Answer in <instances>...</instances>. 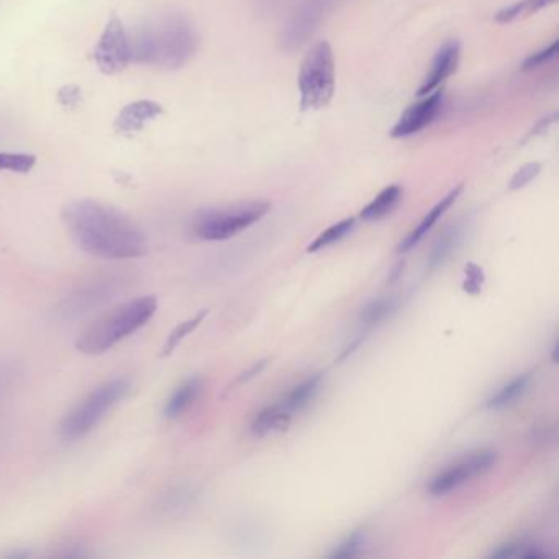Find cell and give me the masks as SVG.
Segmentation results:
<instances>
[{"label":"cell","instance_id":"obj_30","mask_svg":"<svg viewBox=\"0 0 559 559\" xmlns=\"http://www.w3.org/2000/svg\"><path fill=\"white\" fill-rule=\"evenodd\" d=\"M525 15H528V9H526V0H519V2H515V4L509 5V8L497 12L496 22L506 25L510 24V22H515L516 19L525 17Z\"/></svg>","mask_w":559,"mask_h":559},{"label":"cell","instance_id":"obj_12","mask_svg":"<svg viewBox=\"0 0 559 559\" xmlns=\"http://www.w3.org/2000/svg\"><path fill=\"white\" fill-rule=\"evenodd\" d=\"M163 114V106L156 100L142 99L135 103L127 104L119 116H117L116 130L122 135H132V133L142 132L148 123L158 119Z\"/></svg>","mask_w":559,"mask_h":559},{"label":"cell","instance_id":"obj_28","mask_svg":"<svg viewBox=\"0 0 559 559\" xmlns=\"http://www.w3.org/2000/svg\"><path fill=\"white\" fill-rule=\"evenodd\" d=\"M556 57H558V41H551L548 47L530 55V57L523 61L522 70L533 71L536 70V68L545 67V64L551 63Z\"/></svg>","mask_w":559,"mask_h":559},{"label":"cell","instance_id":"obj_31","mask_svg":"<svg viewBox=\"0 0 559 559\" xmlns=\"http://www.w3.org/2000/svg\"><path fill=\"white\" fill-rule=\"evenodd\" d=\"M58 100H60L61 106L76 107L81 100V91L76 86H64L58 93Z\"/></svg>","mask_w":559,"mask_h":559},{"label":"cell","instance_id":"obj_32","mask_svg":"<svg viewBox=\"0 0 559 559\" xmlns=\"http://www.w3.org/2000/svg\"><path fill=\"white\" fill-rule=\"evenodd\" d=\"M266 368V359H263V361L257 362V365L251 366L250 369H248L247 372H243V374L238 378V382H247L250 381V379L257 378L258 374H260L263 369Z\"/></svg>","mask_w":559,"mask_h":559},{"label":"cell","instance_id":"obj_19","mask_svg":"<svg viewBox=\"0 0 559 559\" xmlns=\"http://www.w3.org/2000/svg\"><path fill=\"white\" fill-rule=\"evenodd\" d=\"M402 198V188L397 185L388 186L381 194L376 195L361 211V218L366 222L379 221L389 212L394 211Z\"/></svg>","mask_w":559,"mask_h":559},{"label":"cell","instance_id":"obj_34","mask_svg":"<svg viewBox=\"0 0 559 559\" xmlns=\"http://www.w3.org/2000/svg\"><path fill=\"white\" fill-rule=\"evenodd\" d=\"M556 0H526V9H528V15L535 14V12L542 11V9L548 8V5L555 4Z\"/></svg>","mask_w":559,"mask_h":559},{"label":"cell","instance_id":"obj_17","mask_svg":"<svg viewBox=\"0 0 559 559\" xmlns=\"http://www.w3.org/2000/svg\"><path fill=\"white\" fill-rule=\"evenodd\" d=\"M464 230H466L464 224H456L448 228V230L438 238L433 250H431L430 258H428V270H438V267L447 263L448 258L460 247L461 240H463L464 237Z\"/></svg>","mask_w":559,"mask_h":559},{"label":"cell","instance_id":"obj_2","mask_svg":"<svg viewBox=\"0 0 559 559\" xmlns=\"http://www.w3.org/2000/svg\"><path fill=\"white\" fill-rule=\"evenodd\" d=\"M130 38L133 61L163 71L181 70L199 48L198 32L182 15H166Z\"/></svg>","mask_w":559,"mask_h":559},{"label":"cell","instance_id":"obj_13","mask_svg":"<svg viewBox=\"0 0 559 559\" xmlns=\"http://www.w3.org/2000/svg\"><path fill=\"white\" fill-rule=\"evenodd\" d=\"M461 192H463V185H457L456 188L451 189L427 215H425L424 221L420 222L417 228L411 231L407 237L404 238V241H401V245L397 247V253H408L412 248L417 247L421 240H424L425 235L433 228V225L447 214L448 209L456 202V199L460 198Z\"/></svg>","mask_w":559,"mask_h":559},{"label":"cell","instance_id":"obj_18","mask_svg":"<svg viewBox=\"0 0 559 559\" xmlns=\"http://www.w3.org/2000/svg\"><path fill=\"white\" fill-rule=\"evenodd\" d=\"M293 420V415L287 414L280 404L270 405L263 408L251 421V433L257 437L274 433V431L286 430L287 425Z\"/></svg>","mask_w":559,"mask_h":559},{"label":"cell","instance_id":"obj_29","mask_svg":"<svg viewBox=\"0 0 559 559\" xmlns=\"http://www.w3.org/2000/svg\"><path fill=\"white\" fill-rule=\"evenodd\" d=\"M539 173H542L539 163H528V165L522 166L510 179L509 191L515 192L526 188L533 179L538 178Z\"/></svg>","mask_w":559,"mask_h":559},{"label":"cell","instance_id":"obj_23","mask_svg":"<svg viewBox=\"0 0 559 559\" xmlns=\"http://www.w3.org/2000/svg\"><path fill=\"white\" fill-rule=\"evenodd\" d=\"M37 165V156L31 153L0 152V171L27 175Z\"/></svg>","mask_w":559,"mask_h":559},{"label":"cell","instance_id":"obj_27","mask_svg":"<svg viewBox=\"0 0 559 559\" xmlns=\"http://www.w3.org/2000/svg\"><path fill=\"white\" fill-rule=\"evenodd\" d=\"M484 281H486V276H484L483 267L479 264L467 263L464 266V293L469 294V296H479L484 287Z\"/></svg>","mask_w":559,"mask_h":559},{"label":"cell","instance_id":"obj_3","mask_svg":"<svg viewBox=\"0 0 559 559\" xmlns=\"http://www.w3.org/2000/svg\"><path fill=\"white\" fill-rule=\"evenodd\" d=\"M158 312L155 296H142L114 307L109 312L94 320L76 340V349L83 355L99 356L129 336L135 335Z\"/></svg>","mask_w":559,"mask_h":559},{"label":"cell","instance_id":"obj_7","mask_svg":"<svg viewBox=\"0 0 559 559\" xmlns=\"http://www.w3.org/2000/svg\"><path fill=\"white\" fill-rule=\"evenodd\" d=\"M270 202L253 201L201 211L192 221V231L204 241H224L258 224L270 212Z\"/></svg>","mask_w":559,"mask_h":559},{"label":"cell","instance_id":"obj_8","mask_svg":"<svg viewBox=\"0 0 559 559\" xmlns=\"http://www.w3.org/2000/svg\"><path fill=\"white\" fill-rule=\"evenodd\" d=\"M499 460V453L490 448L474 451L466 456L457 460L456 463L450 464L447 469L438 473L433 479L428 483L427 492L431 497H441L450 493L451 490L463 486L473 477L483 476L487 471L492 469L493 464Z\"/></svg>","mask_w":559,"mask_h":559},{"label":"cell","instance_id":"obj_25","mask_svg":"<svg viewBox=\"0 0 559 559\" xmlns=\"http://www.w3.org/2000/svg\"><path fill=\"white\" fill-rule=\"evenodd\" d=\"M366 543H368V535H366V532H362V530H356V532H353L348 538L343 539L338 546H335V549L330 552V558H355V556L361 555L362 549L366 548Z\"/></svg>","mask_w":559,"mask_h":559},{"label":"cell","instance_id":"obj_14","mask_svg":"<svg viewBox=\"0 0 559 559\" xmlns=\"http://www.w3.org/2000/svg\"><path fill=\"white\" fill-rule=\"evenodd\" d=\"M202 385L204 384H202L201 378H189L182 384H179L166 401L165 408H163L165 417L169 420L182 417L198 401L202 392Z\"/></svg>","mask_w":559,"mask_h":559},{"label":"cell","instance_id":"obj_33","mask_svg":"<svg viewBox=\"0 0 559 559\" xmlns=\"http://www.w3.org/2000/svg\"><path fill=\"white\" fill-rule=\"evenodd\" d=\"M556 122V114H552V116L546 117V119L539 120L538 126L535 127V130H532V133H530L528 139H532V136L542 135V133H545L546 130L549 129V127L552 126V123Z\"/></svg>","mask_w":559,"mask_h":559},{"label":"cell","instance_id":"obj_4","mask_svg":"<svg viewBox=\"0 0 559 559\" xmlns=\"http://www.w3.org/2000/svg\"><path fill=\"white\" fill-rule=\"evenodd\" d=\"M130 389L132 379L127 376H117L97 385L64 415L60 424L61 438L76 441L93 433L104 418L129 395Z\"/></svg>","mask_w":559,"mask_h":559},{"label":"cell","instance_id":"obj_22","mask_svg":"<svg viewBox=\"0 0 559 559\" xmlns=\"http://www.w3.org/2000/svg\"><path fill=\"white\" fill-rule=\"evenodd\" d=\"M493 558H545L549 556L548 549L543 548L538 543L516 542L499 546L496 551L490 552Z\"/></svg>","mask_w":559,"mask_h":559},{"label":"cell","instance_id":"obj_5","mask_svg":"<svg viewBox=\"0 0 559 559\" xmlns=\"http://www.w3.org/2000/svg\"><path fill=\"white\" fill-rule=\"evenodd\" d=\"M132 283L126 271H104L74 287L55 307V317L60 320H76L116 299Z\"/></svg>","mask_w":559,"mask_h":559},{"label":"cell","instance_id":"obj_15","mask_svg":"<svg viewBox=\"0 0 559 559\" xmlns=\"http://www.w3.org/2000/svg\"><path fill=\"white\" fill-rule=\"evenodd\" d=\"M322 374L310 376V378L300 382L299 385H296V388L287 394V397L281 402V407L289 415H294L296 412H302L304 408L309 407V405L316 401L320 389H322Z\"/></svg>","mask_w":559,"mask_h":559},{"label":"cell","instance_id":"obj_10","mask_svg":"<svg viewBox=\"0 0 559 559\" xmlns=\"http://www.w3.org/2000/svg\"><path fill=\"white\" fill-rule=\"evenodd\" d=\"M443 106V91L437 90L428 96L421 97L417 104H412L401 119L392 129L391 136L394 139H407V136L417 135L421 130L427 129Z\"/></svg>","mask_w":559,"mask_h":559},{"label":"cell","instance_id":"obj_20","mask_svg":"<svg viewBox=\"0 0 559 559\" xmlns=\"http://www.w3.org/2000/svg\"><path fill=\"white\" fill-rule=\"evenodd\" d=\"M395 309H397V299L395 297H379V299L371 300L362 309L361 323L365 326L378 325V323L384 322L388 317H391Z\"/></svg>","mask_w":559,"mask_h":559},{"label":"cell","instance_id":"obj_9","mask_svg":"<svg viewBox=\"0 0 559 559\" xmlns=\"http://www.w3.org/2000/svg\"><path fill=\"white\" fill-rule=\"evenodd\" d=\"M94 61L104 74L122 73L133 61L132 38L119 17L107 22L94 50Z\"/></svg>","mask_w":559,"mask_h":559},{"label":"cell","instance_id":"obj_26","mask_svg":"<svg viewBox=\"0 0 559 559\" xmlns=\"http://www.w3.org/2000/svg\"><path fill=\"white\" fill-rule=\"evenodd\" d=\"M22 369L12 359H0V399L5 397L21 379Z\"/></svg>","mask_w":559,"mask_h":559},{"label":"cell","instance_id":"obj_21","mask_svg":"<svg viewBox=\"0 0 559 559\" xmlns=\"http://www.w3.org/2000/svg\"><path fill=\"white\" fill-rule=\"evenodd\" d=\"M356 218L349 217L345 218V221L338 222V224L332 225V227L323 230L312 243L307 247V251L309 253H317V251L322 250V248L330 247V245L338 243L340 240L349 235V231L355 228Z\"/></svg>","mask_w":559,"mask_h":559},{"label":"cell","instance_id":"obj_16","mask_svg":"<svg viewBox=\"0 0 559 559\" xmlns=\"http://www.w3.org/2000/svg\"><path fill=\"white\" fill-rule=\"evenodd\" d=\"M532 379V372L516 376L509 384L502 385L496 394L487 399L486 408H489V411H500V408L509 407V405H512L513 402L519 401L528 392Z\"/></svg>","mask_w":559,"mask_h":559},{"label":"cell","instance_id":"obj_1","mask_svg":"<svg viewBox=\"0 0 559 559\" xmlns=\"http://www.w3.org/2000/svg\"><path fill=\"white\" fill-rule=\"evenodd\" d=\"M61 217L74 243L91 257L126 261L142 258L148 251L145 231L129 215L106 202H68Z\"/></svg>","mask_w":559,"mask_h":559},{"label":"cell","instance_id":"obj_24","mask_svg":"<svg viewBox=\"0 0 559 559\" xmlns=\"http://www.w3.org/2000/svg\"><path fill=\"white\" fill-rule=\"evenodd\" d=\"M207 316V310H202L198 316L192 317V319L186 320V322L179 323L175 330H173L171 335L168 336V342L165 345V352H163V356L171 355L179 345H181L182 340L186 336L191 335L199 325H201L202 320Z\"/></svg>","mask_w":559,"mask_h":559},{"label":"cell","instance_id":"obj_11","mask_svg":"<svg viewBox=\"0 0 559 559\" xmlns=\"http://www.w3.org/2000/svg\"><path fill=\"white\" fill-rule=\"evenodd\" d=\"M461 47L456 40L447 41L435 55L430 71L425 76L424 83L418 87L417 96L424 97L433 91L440 90L444 81L450 80L460 67Z\"/></svg>","mask_w":559,"mask_h":559},{"label":"cell","instance_id":"obj_6","mask_svg":"<svg viewBox=\"0 0 559 559\" xmlns=\"http://www.w3.org/2000/svg\"><path fill=\"white\" fill-rule=\"evenodd\" d=\"M335 57L329 41H319L304 58L299 71L302 110L325 109L335 96Z\"/></svg>","mask_w":559,"mask_h":559}]
</instances>
